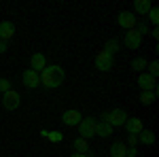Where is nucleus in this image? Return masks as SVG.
I'll use <instances>...</instances> for the list:
<instances>
[{"instance_id":"nucleus-16","label":"nucleus","mask_w":159,"mask_h":157,"mask_svg":"<svg viewBox=\"0 0 159 157\" xmlns=\"http://www.w3.org/2000/svg\"><path fill=\"white\" fill-rule=\"evenodd\" d=\"M136 140H140L142 145H153V142H155V134L151 132V130H142L140 136H138Z\"/></svg>"},{"instance_id":"nucleus-22","label":"nucleus","mask_w":159,"mask_h":157,"mask_svg":"<svg viewBox=\"0 0 159 157\" xmlns=\"http://www.w3.org/2000/svg\"><path fill=\"white\" fill-rule=\"evenodd\" d=\"M132 68H134V70H144V68H147V60H144V58H134V60H132Z\"/></svg>"},{"instance_id":"nucleus-4","label":"nucleus","mask_w":159,"mask_h":157,"mask_svg":"<svg viewBox=\"0 0 159 157\" xmlns=\"http://www.w3.org/2000/svg\"><path fill=\"white\" fill-rule=\"evenodd\" d=\"M96 68L98 70H102V72H108V70H112V55H110L108 51H98L96 53Z\"/></svg>"},{"instance_id":"nucleus-7","label":"nucleus","mask_w":159,"mask_h":157,"mask_svg":"<svg viewBox=\"0 0 159 157\" xmlns=\"http://www.w3.org/2000/svg\"><path fill=\"white\" fill-rule=\"evenodd\" d=\"M21 81H24V85L28 87V89H34V87L40 85V72L32 70V68H28V70L21 74Z\"/></svg>"},{"instance_id":"nucleus-1","label":"nucleus","mask_w":159,"mask_h":157,"mask_svg":"<svg viewBox=\"0 0 159 157\" xmlns=\"http://www.w3.org/2000/svg\"><path fill=\"white\" fill-rule=\"evenodd\" d=\"M64 76H66L64 68L57 66V64H51V66H47V68L40 72V83L45 85V87H49V89H55V87L61 85Z\"/></svg>"},{"instance_id":"nucleus-20","label":"nucleus","mask_w":159,"mask_h":157,"mask_svg":"<svg viewBox=\"0 0 159 157\" xmlns=\"http://www.w3.org/2000/svg\"><path fill=\"white\" fill-rule=\"evenodd\" d=\"M104 51H108L110 55H115V53L119 51V40H117V38H110L108 43H106V47H104Z\"/></svg>"},{"instance_id":"nucleus-21","label":"nucleus","mask_w":159,"mask_h":157,"mask_svg":"<svg viewBox=\"0 0 159 157\" xmlns=\"http://www.w3.org/2000/svg\"><path fill=\"white\" fill-rule=\"evenodd\" d=\"M147 15H148V21H151L153 25L159 24V9H157V7H151V11H148Z\"/></svg>"},{"instance_id":"nucleus-15","label":"nucleus","mask_w":159,"mask_h":157,"mask_svg":"<svg viewBox=\"0 0 159 157\" xmlns=\"http://www.w3.org/2000/svg\"><path fill=\"white\" fill-rule=\"evenodd\" d=\"M127 155V146L123 142H112L110 146V157H125Z\"/></svg>"},{"instance_id":"nucleus-14","label":"nucleus","mask_w":159,"mask_h":157,"mask_svg":"<svg viewBox=\"0 0 159 157\" xmlns=\"http://www.w3.org/2000/svg\"><path fill=\"white\" fill-rule=\"evenodd\" d=\"M151 0H134V11L138 13V15H144L147 17V13L151 11Z\"/></svg>"},{"instance_id":"nucleus-23","label":"nucleus","mask_w":159,"mask_h":157,"mask_svg":"<svg viewBox=\"0 0 159 157\" xmlns=\"http://www.w3.org/2000/svg\"><path fill=\"white\" fill-rule=\"evenodd\" d=\"M147 68H148L147 74H151L153 79H157V74H159V64H157V62H151V64H147Z\"/></svg>"},{"instance_id":"nucleus-28","label":"nucleus","mask_w":159,"mask_h":157,"mask_svg":"<svg viewBox=\"0 0 159 157\" xmlns=\"http://www.w3.org/2000/svg\"><path fill=\"white\" fill-rule=\"evenodd\" d=\"M70 157H87V155H81V153H74V155H70Z\"/></svg>"},{"instance_id":"nucleus-2","label":"nucleus","mask_w":159,"mask_h":157,"mask_svg":"<svg viewBox=\"0 0 159 157\" xmlns=\"http://www.w3.org/2000/svg\"><path fill=\"white\" fill-rule=\"evenodd\" d=\"M104 123H108L110 127H119V125H125L127 121V113L123 109H112L110 113H104Z\"/></svg>"},{"instance_id":"nucleus-18","label":"nucleus","mask_w":159,"mask_h":157,"mask_svg":"<svg viewBox=\"0 0 159 157\" xmlns=\"http://www.w3.org/2000/svg\"><path fill=\"white\" fill-rule=\"evenodd\" d=\"M155 98H157V89H155V91H142V94H140V102H142L144 106H148V104L155 102Z\"/></svg>"},{"instance_id":"nucleus-13","label":"nucleus","mask_w":159,"mask_h":157,"mask_svg":"<svg viewBox=\"0 0 159 157\" xmlns=\"http://www.w3.org/2000/svg\"><path fill=\"white\" fill-rule=\"evenodd\" d=\"M13 34H15V25L11 21H0V40H11Z\"/></svg>"},{"instance_id":"nucleus-6","label":"nucleus","mask_w":159,"mask_h":157,"mask_svg":"<svg viewBox=\"0 0 159 157\" xmlns=\"http://www.w3.org/2000/svg\"><path fill=\"white\" fill-rule=\"evenodd\" d=\"M117 24L121 25V28H125V30H134L136 24H138V19H136L134 13H129V11H121L119 15H117Z\"/></svg>"},{"instance_id":"nucleus-19","label":"nucleus","mask_w":159,"mask_h":157,"mask_svg":"<svg viewBox=\"0 0 159 157\" xmlns=\"http://www.w3.org/2000/svg\"><path fill=\"white\" fill-rule=\"evenodd\" d=\"M98 136H110L112 134V127H110L108 123H104V121H98Z\"/></svg>"},{"instance_id":"nucleus-5","label":"nucleus","mask_w":159,"mask_h":157,"mask_svg":"<svg viewBox=\"0 0 159 157\" xmlns=\"http://www.w3.org/2000/svg\"><path fill=\"white\" fill-rule=\"evenodd\" d=\"M19 102H21V96H19L17 91H13V89H9V91L2 94V106L7 110H15L19 106Z\"/></svg>"},{"instance_id":"nucleus-10","label":"nucleus","mask_w":159,"mask_h":157,"mask_svg":"<svg viewBox=\"0 0 159 157\" xmlns=\"http://www.w3.org/2000/svg\"><path fill=\"white\" fill-rule=\"evenodd\" d=\"M81 113L79 110H74V109H70V110H66L64 115H61V121H64V125H68V127H74V125H79L81 123Z\"/></svg>"},{"instance_id":"nucleus-12","label":"nucleus","mask_w":159,"mask_h":157,"mask_svg":"<svg viewBox=\"0 0 159 157\" xmlns=\"http://www.w3.org/2000/svg\"><path fill=\"white\" fill-rule=\"evenodd\" d=\"M30 68L36 70V72H43V70L47 68V60H45V55H43V53H34V55L30 58Z\"/></svg>"},{"instance_id":"nucleus-24","label":"nucleus","mask_w":159,"mask_h":157,"mask_svg":"<svg viewBox=\"0 0 159 157\" xmlns=\"http://www.w3.org/2000/svg\"><path fill=\"white\" fill-rule=\"evenodd\" d=\"M47 138H49L51 142H61V140H64L61 132H49V134H47Z\"/></svg>"},{"instance_id":"nucleus-3","label":"nucleus","mask_w":159,"mask_h":157,"mask_svg":"<svg viewBox=\"0 0 159 157\" xmlns=\"http://www.w3.org/2000/svg\"><path fill=\"white\" fill-rule=\"evenodd\" d=\"M79 132H81V138H85V140H89V138H93V136H98V121H96V117H87V119H81V123H79Z\"/></svg>"},{"instance_id":"nucleus-9","label":"nucleus","mask_w":159,"mask_h":157,"mask_svg":"<svg viewBox=\"0 0 159 157\" xmlns=\"http://www.w3.org/2000/svg\"><path fill=\"white\" fill-rule=\"evenodd\" d=\"M140 43H142V36H140L136 30H127V34L123 36V45L127 49H138Z\"/></svg>"},{"instance_id":"nucleus-17","label":"nucleus","mask_w":159,"mask_h":157,"mask_svg":"<svg viewBox=\"0 0 159 157\" xmlns=\"http://www.w3.org/2000/svg\"><path fill=\"white\" fill-rule=\"evenodd\" d=\"M74 149H76V153H81V155H87V151H89V145H87V140L85 138H76L74 140Z\"/></svg>"},{"instance_id":"nucleus-11","label":"nucleus","mask_w":159,"mask_h":157,"mask_svg":"<svg viewBox=\"0 0 159 157\" xmlns=\"http://www.w3.org/2000/svg\"><path fill=\"white\" fill-rule=\"evenodd\" d=\"M125 130L129 136H136V134H140L144 127H142V119H138V117H127L125 121Z\"/></svg>"},{"instance_id":"nucleus-8","label":"nucleus","mask_w":159,"mask_h":157,"mask_svg":"<svg viewBox=\"0 0 159 157\" xmlns=\"http://www.w3.org/2000/svg\"><path fill=\"white\" fill-rule=\"evenodd\" d=\"M138 85H140L142 91H155V89H157V79H153L151 74L142 72L138 76Z\"/></svg>"},{"instance_id":"nucleus-26","label":"nucleus","mask_w":159,"mask_h":157,"mask_svg":"<svg viewBox=\"0 0 159 157\" xmlns=\"http://www.w3.org/2000/svg\"><path fill=\"white\" fill-rule=\"evenodd\" d=\"M7 49H9V43L7 40H0V53H4Z\"/></svg>"},{"instance_id":"nucleus-27","label":"nucleus","mask_w":159,"mask_h":157,"mask_svg":"<svg viewBox=\"0 0 159 157\" xmlns=\"http://www.w3.org/2000/svg\"><path fill=\"white\" fill-rule=\"evenodd\" d=\"M125 157H136V149H127V155Z\"/></svg>"},{"instance_id":"nucleus-25","label":"nucleus","mask_w":159,"mask_h":157,"mask_svg":"<svg viewBox=\"0 0 159 157\" xmlns=\"http://www.w3.org/2000/svg\"><path fill=\"white\" fill-rule=\"evenodd\" d=\"M9 89H11V81L2 76V79H0V91L4 94V91H9Z\"/></svg>"}]
</instances>
